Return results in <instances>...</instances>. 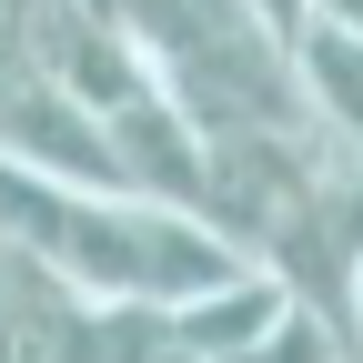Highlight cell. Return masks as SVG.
<instances>
[{
	"instance_id": "5b68a950",
	"label": "cell",
	"mask_w": 363,
	"mask_h": 363,
	"mask_svg": "<svg viewBox=\"0 0 363 363\" xmlns=\"http://www.w3.org/2000/svg\"><path fill=\"white\" fill-rule=\"evenodd\" d=\"M283 51H293V81H303L313 121H323L333 142L363 162V40H353V30H323V21H303Z\"/></svg>"
},
{
	"instance_id": "ba28073f",
	"label": "cell",
	"mask_w": 363,
	"mask_h": 363,
	"mask_svg": "<svg viewBox=\"0 0 363 363\" xmlns=\"http://www.w3.org/2000/svg\"><path fill=\"white\" fill-rule=\"evenodd\" d=\"M252 21H262L272 40H293V30H303V0H252Z\"/></svg>"
},
{
	"instance_id": "6da1fadb",
	"label": "cell",
	"mask_w": 363,
	"mask_h": 363,
	"mask_svg": "<svg viewBox=\"0 0 363 363\" xmlns=\"http://www.w3.org/2000/svg\"><path fill=\"white\" fill-rule=\"evenodd\" d=\"M0 233L30 262H51L81 303H192L233 283L242 252L212 233L202 212L152 202V192H91V182H51L30 162H0Z\"/></svg>"
},
{
	"instance_id": "8992f818",
	"label": "cell",
	"mask_w": 363,
	"mask_h": 363,
	"mask_svg": "<svg viewBox=\"0 0 363 363\" xmlns=\"http://www.w3.org/2000/svg\"><path fill=\"white\" fill-rule=\"evenodd\" d=\"M222 363H353V353H343V333H333L313 303H283L242 353H222Z\"/></svg>"
},
{
	"instance_id": "9c48e42d",
	"label": "cell",
	"mask_w": 363,
	"mask_h": 363,
	"mask_svg": "<svg viewBox=\"0 0 363 363\" xmlns=\"http://www.w3.org/2000/svg\"><path fill=\"white\" fill-rule=\"evenodd\" d=\"M343 353L363 363V262H353V303H343Z\"/></svg>"
},
{
	"instance_id": "52a82bcc",
	"label": "cell",
	"mask_w": 363,
	"mask_h": 363,
	"mask_svg": "<svg viewBox=\"0 0 363 363\" xmlns=\"http://www.w3.org/2000/svg\"><path fill=\"white\" fill-rule=\"evenodd\" d=\"M303 21H323V30H353V40H363V0H303Z\"/></svg>"
},
{
	"instance_id": "3957f363",
	"label": "cell",
	"mask_w": 363,
	"mask_h": 363,
	"mask_svg": "<svg viewBox=\"0 0 363 363\" xmlns=\"http://www.w3.org/2000/svg\"><path fill=\"white\" fill-rule=\"evenodd\" d=\"M101 131H111L121 192H152V202L202 212V131H192V111H182L162 81H142L131 101H111V111H101Z\"/></svg>"
},
{
	"instance_id": "277c9868",
	"label": "cell",
	"mask_w": 363,
	"mask_h": 363,
	"mask_svg": "<svg viewBox=\"0 0 363 363\" xmlns=\"http://www.w3.org/2000/svg\"><path fill=\"white\" fill-rule=\"evenodd\" d=\"M283 303H293V293L272 283L262 262H242L233 283H212V293H192V303H162V313H172V333H182V353H192V363H222V353H242Z\"/></svg>"
},
{
	"instance_id": "7a4b0ae2",
	"label": "cell",
	"mask_w": 363,
	"mask_h": 363,
	"mask_svg": "<svg viewBox=\"0 0 363 363\" xmlns=\"http://www.w3.org/2000/svg\"><path fill=\"white\" fill-rule=\"evenodd\" d=\"M0 363H101V303L0 233Z\"/></svg>"
}]
</instances>
